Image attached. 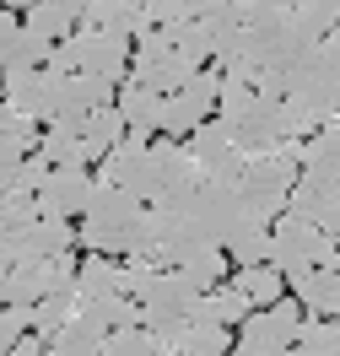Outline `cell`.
Instances as JSON below:
<instances>
[{"label":"cell","instance_id":"1","mask_svg":"<svg viewBox=\"0 0 340 356\" xmlns=\"http://www.w3.org/2000/svg\"><path fill=\"white\" fill-rule=\"evenodd\" d=\"M76 232H81V243H87L92 254L140 259V254H146V200H136L130 189H119L108 178H97Z\"/></svg>","mask_w":340,"mask_h":356},{"label":"cell","instance_id":"2","mask_svg":"<svg viewBox=\"0 0 340 356\" xmlns=\"http://www.w3.org/2000/svg\"><path fill=\"white\" fill-rule=\"evenodd\" d=\"M136 302H140V324L157 334L162 346H173L184 324H195L205 313V291L179 270H152L146 286L136 291Z\"/></svg>","mask_w":340,"mask_h":356},{"label":"cell","instance_id":"3","mask_svg":"<svg viewBox=\"0 0 340 356\" xmlns=\"http://www.w3.org/2000/svg\"><path fill=\"white\" fill-rule=\"evenodd\" d=\"M227 124L238 130V140H243L249 156L281 152V146H297V135H314V124H308L286 97H270V92H254L238 113H227Z\"/></svg>","mask_w":340,"mask_h":356},{"label":"cell","instance_id":"4","mask_svg":"<svg viewBox=\"0 0 340 356\" xmlns=\"http://www.w3.org/2000/svg\"><path fill=\"white\" fill-rule=\"evenodd\" d=\"M136 60V49L124 33H108V27H76L70 38L49 49V70H60V76H76V70H87V76H108V81H124V70Z\"/></svg>","mask_w":340,"mask_h":356},{"label":"cell","instance_id":"5","mask_svg":"<svg viewBox=\"0 0 340 356\" xmlns=\"http://www.w3.org/2000/svg\"><path fill=\"white\" fill-rule=\"evenodd\" d=\"M302 173V140L297 146H281V152H265V156H249V168L238 178V189H243V205H249L254 216H286V205H292V184Z\"/></svg>","mask_w":340,"mask_h":356},{"label":"cell","instance_id":"6","mask_svg":"<svg viewBox=\"0 0 340 356\" xmlns=\"http://www.w3.org/2000/svg\"><path fill=\"white\" fill-rule=\"evenodd\" d=\"M340 259V238L335 232H324V227L302 222V216H281L270 227V265L275 270H314V265H335Z\"/></svg>","mask_w":340,"mask_h":356},{"label":"cell","instance_id":"7","mask_svg":"<svg viewBox=\"0 0 340 356\" xmlns=\"http://www.w3.org/2000/svg\"><path fill=\"white\" fill-rule=\"evenodd\" d=\"M184 146L200 162V178H216V184H238L243 168H249V152H243V140H238V130L227 119H205Z\"/></svg>","mask_w":340,"mask_h":356},{"label":"cell","instance_id":"8","mask_svg":"<svg viewBox=\"0 0 340 356\" xmlns=\"http://www.w3.org/2000/svg\"><path fill=\"white\" fill-rule=\"evenodd\" d=\"M200 162L189 156V146L179 140H152V195L146 205H184L195 200V189H200Z\"/></svg>","mask_w":340,"mask_h":356},{"label":"cell","instance_id":"9","mask_svg":"<svg viewBox=\"0 0 340 356\" xmlns=\"http://www.w3.org/2000/svg\"><path fill=\"white\" fill-rule=\"evenodd\" d=\"M222 97V70L216 65H200L179 92L162 97V135H195L205 124V108Z\"/></svg>","mask_w":340,"mask_h":356},{"label":"cell","instance_id":"10","mask_svg":"<svg viewBox=\"0 0 340 356\" xmlns=\"http://www.w3.org/2000/svg\"><path fill=\"white\" fill-rule=\"evenodd\" d=\"M189 211H195V222L205 227L211 243H227V238L254 216L249 205H243V189H238V184H216V178H205L200 189H195Z\"/></svg>","mask_w":340,"mask_h":356},{"label":"cell","instance_id":"11","mask_svg":"<svg viewBox=\"0 0 340 356\" xmlns=\"http://www.w3.org/2000/svg\"><path fill=\"white\" fill-rule=\"evenodd\" d=\"M76 227L70 222H49V216H38V222L17 227L11 238H0V259L6 265H33V259H54V254H70L76 248Z\"/></svg>","mask_w":340,"mask_h":356},{"label":"cell","instance_id":"12","mask_svg":"<svg viewBox=\"0 0 340 356\" xmlns=\"http://www.w3.org/2000/svg\"><path fill=\"white\" fill-rule=\"evenodd\" d=\"M6 87V103L17 113H33L38 124H54V108H60V92H65V76L60 70H22V76H0Z\"/></svg>","mask_w":340,"mask_h":356},{"label":"cell","instance_id":"13","mask_svg":"<svg viewBox=\"0 0 340 356\" xmlns=\"http://www.w3.org/2000/svg\"><path fill=\"white\" fill-rule=\"evenodd\" d=\"M297 330H302V313L297 308H259L243 318V346L238 351L249 356H286L297 346Z\"/></svg>","mask_w":340,"mask_h":356},{"label":"cell","instance_id":"14","mask_svg":"<svg viewBox=\"0 0 340 356\" xmlns=\"http://www.w3.org/2000/svg\"><path fill=\"white\" fill-rule=\"evenodd\" d=\"M92 184H97V178H92L87 168H54V173L44 178V189L33 195V200H38V216H49V222L81 216L87 200H92Z\"/></svg>","mask_w":340,"mask_h":356},{"label":"cell","instance_id":"15","mask_svg":"<svg viewBox=\"0 0 340 356\" xmlns=\"http://www.w3.org/2000/svg\"><path fill=\"white\" fill-rule=\"evenodd\" d=\"M97 178H108L119 189H130L136 200H146V195H152V140H146V135H124V140L103 156V173Z\"/></svg>","mask_w":340,"mask_h":356},{"label":"cell","instance_id":"16","mask_svg":"<svg viewBox=\"0 0 340 356\" xmlns=\"http://www.w3.org/2000/svg\"><path fill=\"white\" fill-rule=\"evenodd\" d=\"M297 184H318V189H340V124L314 130V140H302V173Z\"/></svg>","mask_w":340,"mask_h":356},{"label":"cell","instance_id":"17","mask_svg":"<svg viewBox=\"0 0 340 356\" xmlns=\"http://www.w3.org/2000/svg\"><path fill=\"white\" fill-rule=\"evenodd\" d=\"M195 70H200V65H189L184 54L162 49V54H136V60H130V81H140V87L157 92V97H168V92H179Z\"/></svg>","mask_w":340,"mask_h":356},{"label":"cell","instance_id":"18","mask_svg":"<svg viewBox=\"0 0 340 356\" xmlns=\"http://www.w3.org/2000/svg\"><path fill=\"white\" fill-rule=\"evenodd\" d=\"M103 103H119V81L76 70V76H65V92H60V108H54V124H60V119H81V113L103 108Z\"/></svg>","mask_w":340,"mask_h":356},{"label":"cell","instance_id":"19","mask_svg":"<svg viewBox=\"0 0 340 356\" xmlns=\"http://www.w3.org/2000/svg\"><path fill=\"white\" fill-rule=\"evenodd\" d=\"M292 297H297V308H308L314 318H335V313H340V281H335V265L297 270V275H292Z\"/></svg>","mask_w":340,"mask_h":356},{"label":"cell","instance_id":"20","mask_svg":"<svg viewBox=\"0 0 340 356\" xmlns=\"http://www.w3.org/2000/svg\"><path fill=\"white\" fill-rule=\"evenodd\" d=\"M81 11H87V0H38L22 22H27V33H38V38H49V44H60V38H70V33L81 27Z\"/></svg>","mask_w":340,"mask_h":356},{"label":"cell","instance_id":"21","mask_svg":"<svg viewBox=\"0 0 340 356\" xmlns=\"http://www.w3.org/2000/svg\"><path fill=\"white\" fill-rule=\"evenodd\" d=\"M286 211L340 238V189H318V184H292V205H286Z\"/></svg>","mask_w":340,"mask_h":356},{"label":"cell","instance_id":"22","mask_svg":"<svg viewBox=\"0 0 340 356\" xmlns=\"http://www.w3.org/2000/svg\"><path fill=\"white\" fill-rule=\"evenodd\" d=\"M38 152L54 162V168H87V162H97V152L87 146V135L76 130L70 119H60V124H49L44 140H38Z\"/></svg>","mask_w":340,"mask_h":356},{"label":"cell","instance_id":"23","mask_svg":"<svg viewBox=\"0 0 340 356\" xmlns=\"http://www.w3.org/2000/svg\"><path fill=\"white\" fill-rule=\"evenodd\" d=\"M103 340H108V330H103L87 308H76V318L49 340V351L54 356H103Z\"/></svg>","mask_w":340,"mask_h":356},{"label":"cell","instance_id":"24","mask_svg":"<svg viewBox=\"0 0 340 356\" xmlns=\"http://www.w3.org/2000/svg\"><path fill=\"white\" fill-rule=\"evenodd\" d=\"M173 356H227V324L222 318H211V308L195 318V324H184L179 340L168 346Z\"/></svg>","mask_w":340,"mask_h":356},{"label":"cell","instance_id":"25","mask_svg":"<svg viewBox=\"0 0 340 356\" xmlns=\"http://www.w3.org/2000/svg\"><path fill=\"white\" fill-rule=\"evenodd\" d=\"M119 113H124L130 135L162 130V97H157V92H146L140 81H124V87H119Z\"/></svg>","mask_w":340,"mask_h":356},{"label":"cell","instance_id":"26","mask_svg":"<svg viewBox=\"0 0 340 356\" xmlns=\"http://www.w3.org/2000/svg\"><path fill=\"white\" fill-rule=\"evenodd\" d=\"M222 248H227V259H232L238 270L243 265H270V227H265V216H249Z\"/></svg>","mask_w":340,"mask_h":356},{"label":"cell","instance_id":"27","mask_svg":"<svg viewBox=\"0 0 340 356\" xmlns=\"http://www.w3.org/2000/svg\"><path fill=\"white\" fill-rule=\"evenodd\" d=\"M76 308H81V297H76V291H54V297H44V302H33V308H27V330L38 334V340H54V334L76 318Z\"/></svg>","mask_w":340,"mask_h":356},{"label":"cell","instance_id":"28","mask_svg":"<svg viewBox=\"0 0 340 356\" xmlns=\"http://www.w3.org/2000/svg\"><path fill=\"white\" fill-rule=\"evenodd\" d=\"M227 265H232V259H227V248H222V243H200V248H189V254H184L173 270H179V275H189L200 291H211V286L227 275Z\"/></svg>","mask_w":340,"mask_h":356},{"label":"cell","instance_id":"29","mask_svg":"<svg viewBox=\"0 0 340 356\" xmlns=\"http://www.w3.org/2000/svg\"><path fill=\"white\" fill-rule=\"evenodd\" d=\"M113 291H124V265H113L103 254L81 259V270H76V297H113Z\"/></svg>","mask_w":340,"mask_h":356},{"label":"cell","instance_id":"30","mask_svg":"<svg viewBox=\"0 0 340 356\" xmlns=\"http://www.w3.org/2000/svg\"><path fill=\"white\" fill-rule=\"evenodd\" d=\"M81 308L103 324V330H136L140 324V302L130 297V291H113V297H81Z\"/></svg>","mask_w":340,"mask_h":356},{"label":"cell","instance_id":"31","mask_svg":"<svg viewBox=\"0 0 340 356\" xmlns=\"http://www.w3.org/2000/svg\"><path fill=\"white\" fill-rule=\"evenodd\" d=\"M168 33H173V54H184L189 65H205V60H216V33H211V22H168Z\"/></svg>","mask_w":340,"mask_h":356},{"label":"cell","instance_id":"32","mask_svg":"<svg viewBox=\"0 0 340 356\" xmlns=\"http://www.w3.org/2000/svg\"><path fill=\"white\" fill-rule=\"evenodd\" d=\"M49 38H38V33H27V22H22V33H17V44L0 54V76H22V70H44L49 65Z\"/></svg>","mask_w":340,"mask_h":356},{"label":"cell","instance_id":"33","mask_svg":"<svg viewBox=\"0 0 340 356\" xmlns=\"http://www.w3.org/2000/svg\"><path fill=\"white\" fill-rule=\"evenodd\" d=\"M286 356H340V318H302L297 330V346Z\"/></svg>","mask_w":340,"mask_h":356},{"label":"cell","instance_id":"34","mask_svg":"<svg viewBox=\"0 0 340 356\" xmlns=\"http://www.w3.org/2000/svg\"><path fill=\"white\" fill-rule=\"evenodd\" d=\"M103 356H173V351H168L146 324H136V330H113L108 340H103Z\"/></svg>","mask_w":340,"mask_h":356},{"label":"cell","instance_id":"35","mask_svg":"<svg viewBox=\"0 0 340 356\" xmlns=\"http://www.w3.org/2000/svg\"><path fill=\"white\" fill-rule=\"evenodd\" d=\"M232 286L243 291L249 302H275L281 297V270L275 265H243V270H232Z\"/></svg>","mask_w":340,"mask_h":356},{"label":"cell","instance_id":"36","mask_svg":"<svg viewBox=\"0 0 340 356\" xmlns=\"http://www.w3.org/2000/svg\"><path fill=\"white\" fill-rule=\"evenodd\" d=\"M297 11V0H243V22L254 33H275V27H286Z\"/></svg>","mask_w":340,"mask_h":356},{"label":"cell","instance_id":"37","mask_svg":"<svg viewBox=\"0 0 340 356\" xmlns=\"http://www.w3.org/2000/svg\"><path fill=\"white\" fill-rule=\"evenodd\" d=\"M292 22H297V27H308L314 38H324V33L340 22V0H297Z\"/></svg>","mask_w":340,"mask_h":356},{"label":"cell","instance_id":"38","mask_svg":"<svg viewBox=\"0 0 340 356\" xmlns=\"http://www.w3.org/2000/svg\"><path fill=\"white\" fill-rule=\"evenodd\" d=\"M205 308H211V318H222V324H243L249 318V297L238 286H211L205 291Z\"/></svg>","mask_w":340,"mask_h":356},{"label":"cell","instance_id":"39","mask_svg":"<svg viewBox=\"0 0 340 356\" xmlns=\"http://www.w3.org/2000/svg\"><path fill=\"white\" fill-rule=\"evenodd\" d=\"M27 222H38V200L33 195H0V238H11Z\"/></svg>","mask_w":340,"mask_h":356},{"label":"cell","instance_id":"40","mask_svg":"<svg viewBox=\"0 0 340 356\" xmlns=\"http://www.w3.org/2000/svg\"><path fill=\"white\" fill-rule=\"evenodd\" d=\"M22 334H27V308H0V356L17 351Z\"/></svg>","mask_w":340,"mask_h":356},{"label":"cell","instance_id":"41","mask_svg":"<svg viewBox=\"0 0 340 356\" xmlns=\"http://www.w3.org/2000/svg\"><path fill=\"white\" fill-rule=\"evenodd\" d=\"M205 11V0H162V6H152V22H195Z\"/></svg>","mask_w":340,"mask_h":356},{"label":"cell","instance_id":"42","mask_svg":"<svg viewBox=\"0 0 340 356\" xmlns=\"http://www.w3.org/2000/svg\"><path fill=\"white\" fill-rule=\"evenodd\" d=\"M17 33H22V17H17L11 6H0V54L17 44Z\"/></svg>","mask_w":340,"mask_h":356},{"label":"cell","instance_id":"43","mask_svg":"<svg viewBox=\"0 0 340 356\" xmlns=\"http://www.w3.org/2000/svg\"><path fill=\"white\" fill-rule=\"evenodd\" d=\"M324 49H330V54H340V22L330 27V33H324Z\"/></svg>","mask_w":340,"mask_h":356},{"label":"cell","instance_id":"44","mask_svg":"<svg viewBox=\"0 0 340 356\" xmlns=\"http://www.w3.org/2000/svg\"><path fill=\"white\" fill-rule=\"evenodd\" d=\"M6 281H11V265L0 259V308H6Z\"/></svg>","mask_w":340,"mask_h":356},{"label":"cell","instance_id":"45","mask_svg":"<svg viewBox=\"0 0 340 356\" xmlns=\"http://www.w3.org/2000/svg\"><path fill=\"white\" fill-rule=\"evenodd\" d=\"M140 6H146V11H152V6H162V0H140Z\"/></svg>","mask_w":340,"mask_h":356},{"label":"cell","instance_id":"46","mask_svg":"<svg viewBox=\"0 0 340 356\" xmlns=\"http://www.w3.org/2000/svg\"><path fill=\"white\" fill-rule=\"evenodd\" d=\"M335 281H340V259H335Z\"/></svg>","mask_w":340,"mask_h":356},{"label":"cell","instance_id":"47","mask_svg":"<svg viewBox=\"0 0 340 356\" xmlns=\"http://www.w3.org/2000/svg\"><path fill=\"white\" fill-rule=\"evenodd\" d=\"M232 356H249V351H232Z\"/></svg>","mask_w":340,"mask_h":356},{"label":"cell","instance_id":"48","mask_svg":"<svg viewBox=\"0 0 340 356\" xmlns=\"http://www.w3.org/2000/svg\"><path fill=\"white\" fill-rule=\"evenodd\" d=\"M0 6H6V0H0Z\"/></svg>","mask_w":340,"mask_h":356},{"label":"cell","instance_id":"49","mask_svg":"<svg viewBox=\"0 0 340 356\" xmlns=\"http://www.w3.org/2000/svg\"><path fill=\"white\" fill-rule=\"evenodd\" d=\"M335 124H340V119H335Z\"/></svg>","mask_w":340,"mask_h":356}]
</instances>
